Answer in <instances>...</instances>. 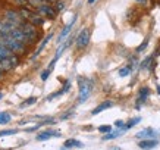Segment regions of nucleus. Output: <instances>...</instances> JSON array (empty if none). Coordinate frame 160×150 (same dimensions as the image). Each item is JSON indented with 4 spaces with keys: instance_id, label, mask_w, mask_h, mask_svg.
<instances>
[{
    "instance_id": "obj_26",
    "label": "nucleus",
    "mask_w": 160,
    "mask_h": 150,
    "mask_svg": "<svg viewBox=\"0 0 160 150\" xmlns=\"http://www.w3.org/2000/svg\"><path fill=\"white\" fill-rule=\"evenodd\" d=\"M98 131H100V132L107 134V132H110V131H112V127L110 125H102V127H98Z\"/></svg>"
},
{
    "instance_id": "obj_34",
    "label": "nucleus",
    "mask_w": 160,
    "mask_h": 150,
    "mask_svg": "<svg viewBox=\"0 0 160 150\" xmlns=\"http://www.w3.org/2000/svg\"><path fill=\"white\" fill-rule=\"evenodd\" d=\"M2 77H3V71L0 69V80H2Z\"/></svg>"
},
{
    "instance_id": "obj_4",
    "label": "nucleus",
    "mask_w": 160,
    "mask_h": 150,
    "mask_svg": "<svg viewBox=\"0 0 160 150\" xmlns=\"http://www.w3.org/2000/svg\"><path fill=\"white\" fill-rule=\"evenodd\" d=\"M75 43H77V47L78 49L87 47L88 43H90V29H87V28L81 29V33L78 34L77 40H75Z\"/></svg>"
},
{
    "instance_id": "obj_35",
    "label": "nucleus",
    "mask_w": 160,
    "mask_h": 150,
    "mask_svg": "<svg viewBox=\"0 0 160 150\" xmlns=\"http://www.w3.org/2000/svg\"><path fill=\"white\" fill-rule=\"evenodd\" d=\"M157 93L160 94V85H157Z\"/></svg>"
},
{
    "instance_id": "obj_36",
    "label": "nucleus",
    "mask_w": 160,
    "mask_h": 150,
    "mask_svg": "<svg viewBox=\"0 0 160 150\" xmlns=\"http://www.w3.org/2000/svg\"><path fill=\"white\" fill-rule=\"evenodd\" d=\"M135 2H140V3H142V2H146V0H135Z\"/></svg>"
},
{
    "instance_id": "obj_32",
    "label": "nucleus",
    "mask_w": 160,
    "mask_h": 150,
    "mask_svg": "<svg viewBox=\"0 0 160 150\" xmlns=\"http://www.w3.org/2000/svg\"><path fill=\"white\" fill-rule=\"evenodd\" d=\"M47 3H54V2H58V0H46Z\"/></svg>"
},
{
    "instance_id": "obj_14",
    "label": "nucleus",
    "mask_w": 160,
    "mask_h": 150,
    "mask_svg": "<svg viewBox=\"0 0 160 150\" xmlns=\"http://www.w3.org/2000/svg\"><path fill=\"white\" fill-rule=\"evenodd\" d=\"M28 22H31L32 25H35V27H40V25L44 24V19L41 15H37V13H32V16L28 19Z\"/></svg>"
},
{
    "instance_id": "obj_18",
    "label": "nucleus",
    "mask_w": 160,
    "mask_h": 150,
    "mask_svg": "<svg viewBox=\"0 0 160 150\" xmlns=\"http://www.w3.org/2000/svg\"><path fill=\"white\" fill-rule=\"evenodd\" d=\"M123 131H125V130H119V128H118V131H115V132H112V131H110V132H107L106 136L103 137V140H113V138H116L118 136H121Z\"/></svg>"
},
{
    "instance_id": "obj_12",
    "label": "nucleus",
    "mask_w": 160,
    "mask_h": 150,
    "mask_svg": "<svg viewBox=\"0 0 160 150\" xmlns=\"http://www.w3.org/2000/svg\"><path fill=\"white\" fill-rule=\"evenodd\" d=\"M112 106H113V102H112V100H106V102L100 103V105H98V106L96 107V109H94L91 113H92V115H98L100 112L106 111V109H109V107H112Z\"/></svg>"
},
{
    "instance_id": "obj_25",
    "label": "nucleus",
    "mask_w": 160,
    "mask_h": 150,
    "mask_svg": "<svg viewBox=\"0 0 160 150\" xmlns=\"http://www.w3.org/2000/svg\"><path fill=\"white\" fill-rule=\"evenodd\" d=\"M151 60H153V56H148V58H147L144 62L141 63V69H147V68H148V65H150Z\"/></svg>"
},
{
    "instance_id": "obj_10",
    "label": "nucleus",
    "mask_w": 160,
    "mask_h": 150,
    "mask_svg": "<svg viewBox=\"0 0 160 150\" xmlns=\"http://www.w3.org/2000/svg\"><path fill=\"white\" fill-rule=\"evenodd\" d=\"M75 21H77V16H73V19L71 21V22H69L68 25H66V27H65V28L62 29V33H60V35H59V43H62L63 40L66 39V37H68V34L69 33H71V29H72V27H73V24H75Z\"/></svg>"
},
{
    "instance_id": "obj_19",
    "label": "nucleus",
    "mask_w": 160,
    "mask_h": 150,
    "mask_svg": "<svg viewBox=\"0 0 160 150\" xmlns=\"http://www.w3.org/2000/svg\"><path fill=\"white\" fill-rule=\"evenodd\" d=\"M10 113L8 112H0V125H5V124H9L10 122Z\"/></svg>"
},
{
    "instance_id": "obj_3",
    "label": "nucleus",
    "mask_w": 160,
    "mask_h": 150,
    "mask_svg": "<svg viewBox=\"0 0 160 150\" xmlns=\"http://www.w3.org/2000/svg\"><path fill=\"white\" fill-rule=\"evenodd\" d=\"M19 28L27 34V37L29 39L31 43H34L35 40H37V37H38V31H37V27H35V25H32L31 22H24Z\"/></svg>"
},
{
    "instance_id": "obj_9",
    "label": "nucleus",
    "mask_w": 160,
    "mask_h": 150,
    "mask_svg": "<svg viewBox=\"0 0 160 150\" xmlns=\"http://www.w3.org/2000/svg\"><path fill=\"white\" fill-rule=\"evenodd\" d=\"M52 137H60V131H54V130L43 131V132H40L35 138H37V141H44V140H49V138H52Z\"/></svg>"
},
{
    "instance_id": "obj_15",
    "label": "nucleus",
    "mask_w": 160,
    "mask_h": 150,
    "mask_svg": "<svg viewBox=\"0 0 160 150\" xmlns=\"http://www.w3.org/2000/svg\"><path fill=\"white\" fill-rule=\"evenodd\" d=\"M69 88H71V82H69V81H65V85H63L62 90H60V91H58V93H54V94H52L50 97H47V100H52V99H54V97L62 96V94H65V93H68Z\"/></svg>"
},
{
    "instance_id": "obj_21",
    "label": "nucleus",
    "mask_w": 160,
    "mask_h": 150,
    "mask_svg": "<svg viewBox=\"0 0 160 150\" xmlns=\"http://www.w3.org/2000/svg\"><path fill=\"white\" fill-rule=\"evenodd\" d=\"M138 122H141V118L138 116V118H134V119H131V121H128L125 124V128L126 130H129V128H132V127H135Z\"/></svg>"
},
{
    "instance_id": "obj_1",
    "label": "nucleus",
    "mask_w": 160,
    "mask_h": 150,
    "mask_svg": "<svg viewBox=\"0 0 160 150\" xmlns=\"http://www.w3.org/2000/svg\"><path fill=\"white\" fill-rule=\"evenodd\" d=\"M0 43L3 44V46H6L9 50H12L13 53H24L25 50H27L25 44L18 41V40L12 39L9 33H0Z\"/></svg>"
},
{
    "instance_id": "obj_22",
    "label": "nucleus",
    "mask_w": 160,
    "mask_h": 150,
    "mask_svg": "<svg viewBox=\"0 0 160 150\" xmlns=\"http://www.w3.org/2000/svg\"><path fill=\"white\" fill-rule=\"evenodd\" d=\"M37 102V97H29V99H27L22 105H21V107H27V106H31V105H34V103Z\"/></svg>"
},
{
    "instance_id": "obj_11",
    "label": "nucleus",
    "mask_w": 160,
    "mask_h": 150,
    "mask_svg": "<svg viewBox=\"0 0 160 150\" xmlns=\"http://www.w3.org/2000/svg\"><path fill=\"white\" fill-rule=\"evenodd\" d=\"M150 94V90L147 87H142L140 90V94H138V99H137V109H140V105L141 103H144L147 100V97Z\"/></svg>"
},
{
    "instance_id": "obj_20",
    "label": "nucleus",
    "mask_w": 160,
    "mask_h": 150,
    "mask_svg": "<svg viewBox=\"0 0 160 150\" xmlns=\"http://www.w3.org/2000/svg\"><path fill=\"white\" fill-rule=\"evenodd\" d=\"M32 13H34V12H31L29 9H25V8H21V9H19V15L24 18L25 21H28L29 18L32 16Z\"/></svg>"
},
{
    "instance_id": "obj_2",
    "label": "nucleus",
    "mask_w": 160,
    "mask_h": 150,
    "mask_svg": "<svg viewBox=\"0 0 160 150\" xmlns=\"http://www.w3.org/2000/svg\"><path fill=\"white\" fill-rule=\"evenodd\" d=\"M78 85H79V94H78V103H84L87 100L92 90V81L88 78H78Z\"/></svg>"
},
{
    "instance_id": "obj_23",
    "label": "nucleus",
    "mask_w": 160,
    "mask_h": 150,
    "mask_svg": "<svg viewBox=\"0 0 160 150\" xmlns=\"http://www.w3.org/2000/svg\"><path fill=\"white\" fill-rule=\"evenodd\" d=\"M18 130H5V131H0V137H5V136H13L16 134Z\"/></svg>"
},
{
    "instance_id": "obj_16",
    "label": "nucleus",
    "mask_w": 160,
    "mask_h": 150,
    "mask_svg": "<svg viewBox=\"0 0 160 150\" xmlns=\"http://www.w3.org/2000/svg\"><path fill=\"white\" fill-rule=\"evenodd\" d=\"M65 147L66 149H72V147H82V143L81 141H78V140H75V138H71V140H66L65 141Z\"/></svg>"
},
{
    "instance_id": "obj_7",
    "label": "nucleus",
    "mask_w": 160,
    "mask_h": 150,
    "mask_svg": "<svg viewBox=\"0 0 160 150\" xmlns=\"http://www.w3.org/2000/svg\"><path fill=\"white\" fill-rule=\"evenodd\" d=\"M159 132L154 130V128H144V130H141V131H138L135 134V137L138 138V140H144V138H154L156 136H157Z\"/></svg>"
},
{
    "instance_id": "obj_6",
    "label": "nucleus",
    "mask_w": 160,
    "mask_h": 150,
    "mask_svg": "<svg viewBox=\"0 0 160 150\" xmlns=\"http://www.w3.org/2000/svg\"><path fill=\"white\" fill-rule=\"evenodd\" d=\"M10 37L15 40H18V41H21V43H24V44H31V41H29V39L27 37V34H25L24 31L21 28H13L12 31L9 33Z\"/></svg>"
},
{
    "instance_id": "obj_17",
    "label": "nucleus",
    "mask_w": 160,
    "mask_h": 150,
    "mask_svg": "<svg viewBox=\"0 0 160 150\" xmlns=\"http://www.w3.org/2000/svg\"><path fill=\"white\" fill-rule=\"evenodd\" d=\"M52 37H53V34H49L47 37H46V39L43 40V41H41V44H40V47L37 49V52L34 53V56H32V58H37V56H38V54L41 53V50H43V49L46 47V44H47V43L50 41V40H52Z\"/></svg>"
},
{
    "instance_id": "obj_33",
    "label": "nucleus",
    "mask_w": 160,
    "mask_h": 150,
    "mask_svg": "<svg viewBox=\"0 0 160 150\" xmlns=\"http://www.w3.org/2000/svg\"><path fill=\"white\" fill-rule=\"evenodd\" d=\"M94 2H97V0H88V3H90V5H92Z\"/></svg>"
},
{
    "instance_id": "obj_5",
    "label": "nucleus",
    "mask_w": 160,
    "mask_h": 150,
    "mask_svg": "<svg viewBox=\"0 0 160 150\" xmlns=\"http://www.w3.org/2000/svg\"><path fill=\"white\" fill-rule=\"evenodd\" d=\"M37 10H38L40 15H43V16L49 18V19H54V18H56V13H58V10L54 9V8H52V6H49V3H44V5L38 6Z\"/></svg>"
},
{
    "instance_id": "obj_28",
    "label": "nucleus",
    "mask_w": 160,
    "mask_h": 150,
    "mask_svg": "<svg viewBox=\"0 0 160 150\" xmlns=\"http://www.w3.org/2000/svg\"><path fill=\"white\" fill-rule=\"evenodd\" d=\"M29 2H31V5L37 6V8H38V6H41V5H44V3H47L46 0H29Z\"/></svg>"
},
{
    "instance_id": "obj_13",
    "label": "nucleus",
    "mask_w": 160,
    "mask_h": 150,
    "mask_svg": "<svg viewBox=\"0 0 160 150\" xmlns=\"http://www.w3.org/2000/svg\"><path fill=\"white\" fill-rule=\"evenodd\" d=\"M12 68H15V66H13V63H12V60H10V58L0 59V69H2L3 72H6V71H10Z\"/></svg>"
},
{
    "instance_id": "obj_30",
    "label": "nucleus",
    "mask_w": 160,
    "mask_h": 150,
    "mask_svg": "<svg viewBox=\"0 0 160 150\" xmlns=\"http://www.w3.org/2000/svg\"><path fill=\"white\" fill-rule=\"evenodd\" d=\"M54 9L58 10V12H60V10L65 9V5H63L62 2H58V3H56V8H54Z\"/></svg>"
},
{
    "instance_id": "obj_31",
    "label": "nucleus",
    "mask_w": 160,
    "mask_h": 150,
    "mask_svg": "<svg viewBox=\"0 0 160 150\" xmlns=\"http://www.w3.org/2000/svg\"><path fill=\"white\" fill-rule=\"evenodd\" d=\"M27 2H28V0H16V3H18V5H25Z\"/></svg>"
},
{
    "instance_id": "obj_29",
    "label": "nucleus",
    "mask_w": 160,
    "mask_h": 150,
    "mask_svg": "<svg viewBox=\"0 0 160 150\" xmlns=\"http://www.w3.org/2000/svg\"><path fill=\"white\" fill-rule=\"evenodd\" d=\"M50 72H52L50 69H46V71H43V72H41V80H43V81H47V78H49Z\"/></svg>"
},
{
    "instance_id": "obj_8",
    "label": "nucleus",
    "mask_w": 160,
    "mask_h": 150,
    "mask_svg": "<svg viewBox=\"0 0 160 150\" xmlns=\"http://www.w3.org/2000/svg\"><path fill=\"white\" fill-rule=\"evenodd\" d=\"M157 144H159V141L154 140V138H144V140H140L138 147L142 150H151V149H154Z\"/></svg>"
},
{
    "instance_id": "obj_24",
    "label": "nucleus",
    "mask_w": 160,
    "mask_h": 150,
    "mask_svg": "<svg viewBox=\"0 0 160 150\" xmlns=\"http://www.w3.org/2000/svg\"><path fill=\"white\" fill-rule=\"evenodd\" d=\"M129 72H131V66H125V68H122L119 71V75L121 77H126V75H129Z\"/></svg>"
},
{
    "instance_id": "obj_27",
    "label": "nucleus",
    "mask_w": 160,
    "mask_h": 150,
    "mask_svg": "<svg viewBox=\"0 0 160 150\" xmlns=\"http://www.w3.org/2000/svg\"><path fill=\"white\" fill-rule=\"evenodd\" d=\"M147 43H148V40H144V41H142V44H140V46H138V47H137V52H138V53H141V52H142V50H144V49L147 47Z\"/></svg>"
},
{
    "instance_id": "obj_37",
    "label": "nucleus",
    "mask_w": 160,
    "mask_h": 150,
    "mask_svg": "<svg viewBox=\"0 0 160 150\" xmlns=\"http://www.w3.org/2000/svg\"><path fill=\"white\" fill-rule=\"evenodd\" d=\"M2 97H3V94H2V93H0V100H2Z\"/></svg>"
}]
</instances>
